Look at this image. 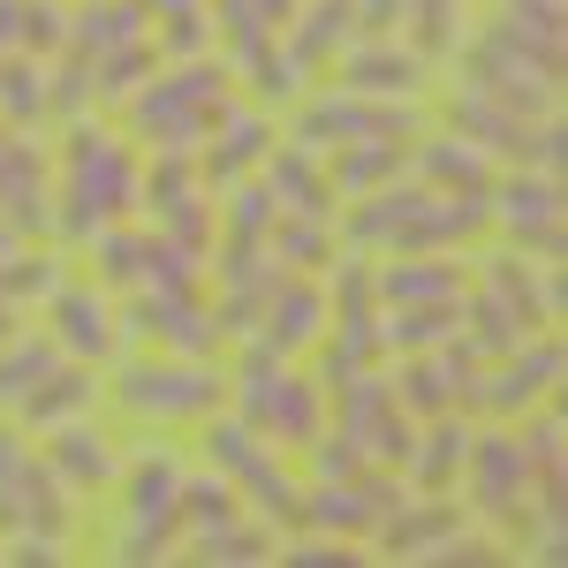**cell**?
Returning <instances> with one entry per match:
<instances>
[{
  "label": "cell",
  "instance_id": "cell-23",
  "mask_svg": "<svg viewBox=\"0 0 568 568\" xmlns=\"http://www.w3.org/2000/svg\"><path fill=\"white\" fill-rule=\"evenodd\" d=\"M394 175H409V144H394V136H356V144H342V152L326 160L334 197H372V190H387Z\"/></svg>",
  "mask_w": 568,
  "mask_h": 568
},
{
  "label": "cell",
  "instance_id": "cell-6",
  "mask_svg": "<svg viewBox=\"0 0 568 568\" xmlns=\"http://www.w3.org/2000/svg\"><path fill=\"white\" fill-rule=\"evenodd\" d=\"M463 508L478 516V530L524 538L530 530V463H524V433L508 425H470V455H463Z\"/></svg>",
  "mask_w": 568,
  "mask_h": 568
},
{
  "label": "cell",
  "instance_id": "cell-7",
  "mask_svg": "<svg viewBox=\"0 0 568 568\" xmlns=\"http://www.w3.org/2000/svg\"><path fill=\"white\" fill-rule=\"evenodd\" d=\"M8 530H45V538L77 530V493L53 478V463L31 447L23 425H0V538Z\"/></svg>",
  "mask_w": 568,
  "mask_h": 568
},
{
  "label": "cell",
  "instance_id": "cell-24",
  "mask_svg": "<svg viewBox=\"0 0 568 568\" xmlns=\"http://www.w3.org/2000/svg\"><path fill=\"white\" fill-rule=\"evenodd\" d=\"M409 175L425 182V190H447V197H485L493 190V160H485L478 144H463V136H439L425 152H409Z\"/></svg>",
  "mask_w": 568,
  "mask_h": 568
},
{
  "label": "cell",
  "instance_id": "cell-29",
  "mask_svg": "<svg viewBox=\"0 0 568 568\" xmlns=\"http://www.w3.org/2000/svg\"><path fill=\"white\" fill-rule=\"evenodd\" d=\"M23 243H31V235H23V227H16V220L0 213V258H8V251H23Z\"/></svg>",
  "mask_w": 568,
  "mask_h": 568
},
{
  "label": "cell",
  "instance_id": "cell-27",
  "mask_svg": "<svg viewBox=\"0 0 568 568\" xmlns=\"http://www.w3.org/2000/svg\"><path fill=\"white\" fill-rule=\"evenodd\" d=\"M235 516H251V508H243V493L220 478L213 463L182 478V538H190V530H220V524H235Z\"/></svg>",
  "mask_w": 568,
  "mask_h": 568
},
{
  "label": "cell",
  "instance_id": "cell-12",
  "mask_svg": "<svg viewBox=\"0 0 568 568\" xmlns=\"http://www.w3.org/2000/svg\"><path fill=\"white\" fill-rule=\"evenodd\" d=\"M394 402L409 409V417H439V409H470L478 402V349L455 334V342H439V349H417L402 372L387 379Z\"/></svg>",
  "mask_w": 568,
  "mask_h": 568
},
{
  "label": "cell",
  "instance_id": "cell-3",
  "mask_svg": "<svg viewBox=\"0 0 568 568\" xmlns=\"http://www.w3.org/2000/svg\"><path fill=\"white\" fill-rule=\"evenodd\" d=\"M197 433H205V463L243 493V508H258L273 530L304 524V485H296V470H288V447H273L265 433H251L243 417H220V409L197 425Z\"/></svg>",
  "mask_w": 568,
  "mask_h": 568
},
{
  "label": "cell",
  "instance_id": "cell-10",
  "mask_svg": "<svg viewBox=\"0 0 568 568\" xmlns=\"http://www.w3.org/2000/svg\"><path fill=\"white\" fill-rule=\"evenodd\" d=\"M402 493H409V478L387 470V463H372V470H356V478H311L304 485V524L296 530H334V538H356V546H364V538L402 508Z\"/></svg>",
  "mask_w": 568,
  "mask_h": 568
},
{
  "label": "cell",
  "instance_id": "cell-19",
  "mask_svg": "<svg viewBox=\"0 0 568 568\" xmlns=\"http://www.w3.org/2000/svg\"><path fill=\"white\" fill-rule=\"evenodd\" d=\"M45 463H53V478L69 485V493H106V485L122 478V455H114V439L99 433L91 417H69V425H53V433H45Z\"/></svg>",
  "mask_w": 568,
  "mask_h": 568
},
{
  "label": "cell",
  "instance_id": "cell-4",
  "mask_svg": "<svg viewBox=\"0 0 568 568\" xmlns=\"http://www.w3.org/2000/svg\"><path fill=\"white\" fill-rule=\"evenodd\" d=\"M136 182H144V168L130 160V144L77 130L69 160H61V235H99V220H130Z\"/></svg>",
  "mask_w": 568,
  "mask_h": 568
},
{
  "label": "cell",
  "instance_id": "cell-21",
  "mask_svg": "<svg viewBox=\"0 0 568 568\" xmlns=\"http://www.w3.org/2000/svg\"><path fill=\"white\" fill-rule=\"evenodd\" d=\"M530 122H538V114H516V106H500V99H485V91L455 106V136H463V144H478L493 168H500V160H508V168H524Z\"/></svg>",
  "mask_w": 568,
  "mask_h": 568
},
{
  "label": "cell",
  "instance_id": "cell-5",
  "mask_svg": "<svg viewBox=\"0 0 568 568\" xmlns=\"http://www.w3.org/2000/svg\"><path fill=\"white\" fill-rule=\"evenodd\" d=\"M182 455L168 447H152V455H136L130 470H122V538H114V554L122 561H168L182 554Z\"/></svg>",
  "mask_w": 568,
  "mask_h": 568
},
{
  "label": "cell",
  "instance_id": "cell-13",
  "mask_svg": "<svg viewBox=\"0 0 568 568\" xmlns=\"http://www.w3.org/2000/svg\"><path fill=\"white\" fill-rule=\"evenodd\" d=\"M318 334H326V288L281 265L265 281L258 311H251V342L273 356H304V349H318Z\"/></svg>",
  "mask_w": 568,
  "mask_h": 568
},
{
  "label": "cell",
  "instance_id": "cell-26",
  "mask_svg": "<svg viewBox=\"0 0 568 568\" xmlns=\"http://www.w3.org/2000/svg\"><path fill=\"white\" fill-rule=\"evenodd\" d=\"M53 364H61L53 334H23V326H16V334L0 342V409H16V402H23V394L39 387V379L53 372Z\"/></svg>",
  "mask_w": 568,
  "mask_h": 568
},
{
  "label": "cell",
  "instance_id": "cell-14",
  "mask_svg": "<svg viewBox=\"0 0 568 568\" xmlns=\"http://www.w3.org/2000/svg\"><path fill=\"white\" fill-rule=\"evenodd\" d=\"M122 334H152L168 356H213L220 349V311L197 288H136Z\"/></svg>",
  "mask_w": 568,
  "mask_h": 568
},
{
  "label": "cell",
  "instance_id": "cell-9",
  "mask_svg": "<svg viewBox=\"0 0 568 568\" xmlns=\"http://www.w3.org/2000/svg\"><path fill=\"white\" fill-rule=\"evenodd\" d=\"M561 394V342H554V326L546 334H524L516 349L493 356V372H478V402H470V417H493V425H516L530 417L538 402H554Z\"/></svg>",
  "mask_w": 568,
  "mask_h": 568
},
{
  "label": "cell",
  "instance_id": "cell-20",
  "mask_svg": "<svg viewBox=\"0 0 568 568\" xmlns=\"http://www.w3.org/2000/svg\"><path fill=\"white\" fill-rule=\"evenodd\" d=\"M91 402H99V364L61 356V364H53V372H45L39 387L23 394L8 417H16L23 433H53V425H69V417H91Z\"/></svg>",
  "mask_w": 568,
  "mask_h": 568
},
{
  "label": "cell",
  "instance_id": "cell-15",
  "mask_svg": "<svg viewBox=\"0 0 568 568\" xmlns=\"http://www.w3.org/2000/svg\"><path fill=\"white\" fill-rule=\"evenodd\" d=\"M455 530H470V508H463L455 493H402V508H394L364 546L387 554V561H433Z\"/></svg>",
  "mask_w": 568,
  "mask_h": 568
},
{
  "label": "cell",
  "instance_id": "cell-22",
  "mask_svg": "<svg viewBox=\"0 0 568 568\" xmlns=\"http://www.w3.org/2000/svg\"><path fill=\"white\" fill-rule=\"evenodd\" d=\"M265 197H273L281 213H311V220H334V205H342L318 152H273V160H265Z\"/></svg>",
  "mask_w": 568,
  "mask_h": 568
},
{
  "label": "cell",
  "instance_id": "cell-18",
  "mask_svg": "<svg viewBox=\"0 0 568 568\" xmlns=\"http://www.w3.org/2000/svg\"><path fill=\"white\" fill-rule=\"evenodd\" d=\"M0 213L16 220L23 235H39L53 220V168L39 160V144L16 130H0Z\"/></svg>",
  "mask_w": 568,
  "mask_h": 568
},
{
  "label": "cell",
  "instance_id": "cell-2",
  "mask_svg": "<svg viewBox=\"0 0 568 568\" xmlns=\"http://www.w3.org/2000/svg\"><path fill=\"white\" fill-rule=\"evenodd\" d=\"M114 402L136 425H205L227 409V364L220 356H130L114 372Z\"/></svg>",
  "mask_w": 568,
  "mask_h": 568
},
{
  "label": "cell",
  "instance_id": "cell-25",
  "mask_svg": "<svg viewBox=\"0 0 568 568\" xmlns=\"http://www.w3.org/2000/svg\"><path fill=\"white\" fill-rule=\"evenodd\" d=\"M455 334H463V296L455 304H387L379 311V349H394V356L439 349Z\"/></svg>",
  "mask_w": 568,
  "mask_h": 568
},
{
  "label": "cell",
  "instance_id": "cell-17",
  "mask_svg": "<svg viewBox=\"0 0 568 568\" xmlns=\"http://www.w3.org/2000/svg\"><path fill=\"white\" fill-rule=\"evenodd\" d=\"M463 455H470V409L417 417L409 455H402V478H409V493H455V478H463Z\"/></svg>",
  "mask_w": 568,
  "mask_h": 568
},
{
  "label": "cell",
  "instance_id": "cell-11",
  "mask_svg": "<svg viewBox=\"0 0 568 568\" xmlns=\"http://www.w3.org/2000/svg\"><path fill=\"white\" fill-rule=\"evenodd\" d=\"M45 334H53V349L77 356V364H106V356L122 349V311L106 304V288L99 281H53L45 288Z\"/></svg>",
  "mask_w": 568,
  "mask_h": 568
},
{
  "label": "cell",
  "instance_id": "cell-16",
  "mask_svg": "<svg viewBox=\"0 0 568 568\" xmlns=\"http://www.w3.org/2000/svg\"><path fill=\"white\" fill-rule=\"evenodd\" d=\"M372 296L387 304H455L470 296V265L455 251H394L387 265H372Z\"/></svg>",
  "mask_w": 568,
  "mask_h": 568
},
{
  "label": "cell",
  "instance_id": "cell-8",
  "mask_svg": "<svg viewBox=\"0 0 568 568\" xmlns=\"http://www.w3.org/2000/svg\"><path fill=\"white\" fill-rule=\"evenodd\" d=\"M485 213H493L508 251H524L538 265H561V175L508 168V175H493V190H485Z\"/></svg>",
  "mask_w": 568,
  "mask_h": 568
},
{
  "label": "cell",
  "instance_id": "cell-1",
  "mask_svg": "<svg viewBox=\"0 0 568 568\" xmlns=\"http://www.w3.org/2000/svg\"><path fill=\"white\" fill-rule=\"evenodd\" d=\"M227 402H235V417H243L251 433H265L273 447H296V455H304L311 433L326 425V387H318L311 372H296L288 356L258 349V342L227 372Z\"/></svg>",
  "mask_w": 568,
  "mask_h": 568
},
{
  "label": "cell",
  "instance_id": "cell-28",
  "mask_svg": "<svg viewBox=\"0 0 568 568\" xmlns=\"http://www.w3.org/2000/svg\"><path fill=\"white\" fill-rule=\"evenodd\" d=\"M311 136H402L417 130V114H364V106H311Z\"/></svg>",
  "mask_w": 568,
  "mask_h": 568
}]
</instances>
